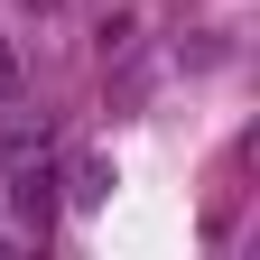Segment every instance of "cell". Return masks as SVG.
I'll return each mask as SVG.
<instances>
[{"instance_id":"obj_1","label":"cell","mask_w":260,"mask_h":260,"mask_svg":"<svg viewBox=\"0 0 260 260\" xmlns=\"http://www.w3.org/2000/svg\"><path fill=\"white\" fill-rule=\"evenodd\" d=\"M10 214L28 223V233H47V223H56V168H38V158H10Z\"/></svg>"},{"instance_id":"obj_2","label":"cell","mask_w":260,"mask_h":260,"mask_svg":"<svg viewBox=\"0 0 260 260\" xmlns=\"http://www.w3.org/2000/svg\"><path fill=\"white\" fill-rule=\"evenodd\" d=\"M47 140H56L47 121H28V112H10V103H0V158H47Z\"/></svg>"},{"instance_id":"obj_3","label":"cell","mask_w":260,"mask_h":260,"mask_svg":"<svg viewBox=\"0 0 260 260\" xmlns=\"http://www.w3.org/2000/svg\"><path fill=\"white\" fill-rule=\"evenodd\" d=\"M0 103H19V47L0 38Z\"/></svg>"},{"instance_id":"obj_4","label":"cell","mask_w":260,"mask_h":260,"mask_svg":"<svg viewBox=\"0 0 260 260\" xmlns=\"http://www.w3.org/2000/svg\"><path fill=\"white\" fill-rule=\"evenodd\" d=\"M19 10H38V19H56V10H65V0H19Z\"/></svg>"}]
</instances>
